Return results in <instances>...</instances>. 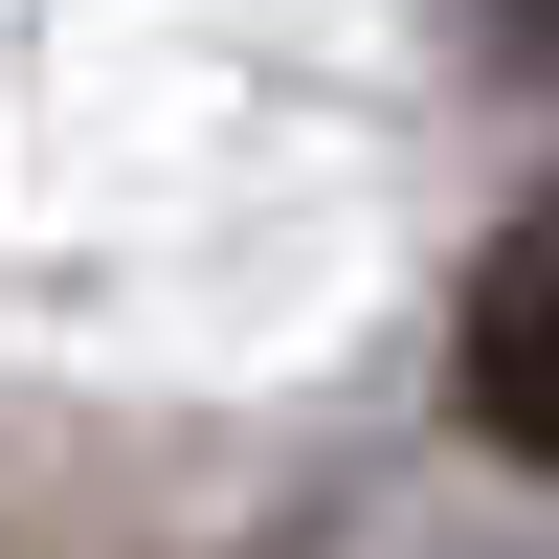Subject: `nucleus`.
<instances>
[{"instance_id":"nucleus-1","label":"nucleus","mask_w":559,"mask_h":559,"mask_svg":"<svg viewBox=\"0 0 559 559\" xmlns=\"http://www.w3.org/2000/svg\"><path fill=\"white\" fill-rule=\"evenodd\" d=\"M448 403H471V448H492V471H559V179L492 224L471 336H448Z\"/></svg>"},{"instance_id":"nucleus-2","label":"nucleus","mask_w":559,"mask_h":559,"mask_svg":"<svg viewBox=\"0 0 559 559\" xmlns=\"http://www.w3.org/2000/svg\"><path fill=\"white\" fill-rule=\"evenodd\" d=\"M537 23H559V0H537Z\"/></svg>"}]
</instances>
